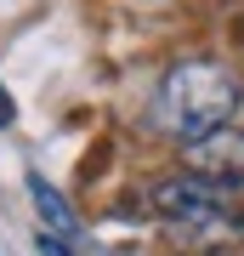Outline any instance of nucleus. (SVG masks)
<instances>
[{"mask_svg": "<svg viewBox=\"0 0 244 256\" xmlns=\"http://www.w3.org/2000/svg\"><path fill=\"white\" fill-rule=\"evenodd\" d=\"M40 256H80V245H68V239H51V234H40Z\"/></svg>", "mask_w": 244, "mask_h": 256, "instance_id": "nucleus-5", "label": "nucleus"}, {"mask_svg": "<svg viewBox=\"0 0 244 256\" xmlns=\"http://www.w3.org/2000/svg\"><path fill=\"white\" fill-rule=\"evenodd\" d=\"M244 102V80L233 63H216V57H188L159 80L154 102H148V120H154L159 137H171L182 148H199L205 137L227 131V120L239 114Z\"/></svg>", "mask_w": 244, "mask_h": 256, "instance_id": "nucleus-1", "label": "nucleus"}, {"mask_svg": "<svg viewBox=\"0 0 244 256\" xmlns=\"http://www.w3.org/2000/svg\"><path fill=\"white\" fill-rule=\"evenodd\" d=\"M23 188H28V205H34V216H40V234L80 245V216H74V205L63 200V194L45 182L40 171H28V176H23Z\"/></svg>", "mask_w": 244, "mask_h": 256, "instance_id": "nucleus-4", "label": "nucleus"}, {"mask_svg": "<svg viewBox=\"0 0 244 256\" xmlns=\"http://www.w3.org/2000/svg\"><path fill=\"white\" fill-rule=\"evenodd\" d=\"M188 165L199 176H216V182L233 188V176H244V131H216V137H205L199 148H188Z\"/></svg>", "mask_w": 244, "mask_h": 256, "instance_id": "nucleus-3", "label": "nucleus"}, {"mask_svg": "<svg viewBox=\"0 0 244 256\" xmlns=\"http://www.w3.org/2000/svg\"><path fill=\"white\" fill-rule=\"evenodd\" d=\"M11 120H17V102H11V92H6V86H0V131H6Z\"/></svg>", "mask_w": 244, "mask_h": 256, "instance_id": "nucleus-6", "label": "nucleus"}, {"mask_svg": "<svg viewBox=\"0 0 244 256\" xmlns=\"http://www.w3.org/2000/svg\"><path fill=\"white\" fill-rule=\"evenodd\" d=\"M148 210L159 222H171L182 239H233L244 234V210H233V188L199 171H176L165 182L148 188Z\"/></svg>", "mask_w": 244, "mask_h": 256, "instance_id": "nucleus-2", "label": "nucleus"}]
</instances>
